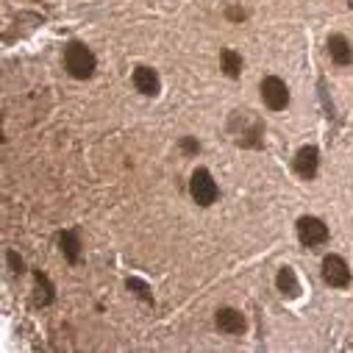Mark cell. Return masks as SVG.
I'll use <instances>...</instances> for the list:
<instances>
[{
	"instance_id": "cell-8",
	"label": "cell",
	"mask_w": 353,
	"mask_h": 353,
	"mask_svg": "<svg viewBox=\"0 0 353 353\" xmlns=\"http://www.w3.org/2000/svg\"><path fill=\"white\" fill-rule=\"evenodd\" d=\"M214 323H217V328H220L223 334H231V336H236V334H242V331H245V314H242V312H236V309H231V306L217 309Z\"/></svg>"
},
{
	"instance_id": "cell-13",
	"label": "cell",
	"mask_w": 353,
	"mask_h": 353,
	"mask_svg": "<svg viewBox=\"0 0 353 353\" xmlns=\"http://www.w3.org/2000/svg\"><path fill=\"white\" fill-rule=\"evenodd\" d=\"M220 64H223V72H225L228 78H239V75H242V56H239L236 50L225 48L223 56H220Z\"/></svg>"
},
{
	"instance_id": "cell-6",
	"label": "cell",
	"mask_w": 353,
	"mask_h": 353,
	"mask_svg": "<svg viewBox=\"0 0 353 353\" xmlns=\"http://www.w3.org/2000/svg\"><path fill=\"white\" fill-rule=\"evenodd\" d=\"M298 239L306 248H317L328 242V225L320 217H301L298 220Z\"/></svg>"
},
{
	"instance_id": "cell-16",
	"label": "cell",
	"mask_w": 353,
	"mask_h": 353,
	"mask_svg": "<svg viewBox=\"0 0 353 353\" xmlns=\"http://www.w3.org/2000/svg\"><path fill=\"white\" fill-rule=\"evenodd\" d=\"M128 290H137V295H139V298H145V301H153V298L148 295V287H145L142 281H137V279H128Z\"/></svg>"
},
{
	"instance_id": "cell-18",
	"label": "cell",
	"mask_w": 353,
	"mask_h": 353,
	"mask_svg": "<svg viewBox=\"0 0 353 353\" xmlns=\"http://www.w3.org/2000/svg\"><path fill=\"white\" fill-rule=\"evenodd\" d=\"M228 20H236L239 23V20H245V12L242 9H228Z\"/></svg>"
},
{
	"instance_id": "cell-17",
	"label": "cell",
	"mask_w": 353,
	"mask_h": 353,
	"mask_svg": "<svg viewBox=\"0 0 353 353\" xmlns=\"http://www.w3.org/2000/svg\"><path fill=\"white\" fill-rule=\"evenodd\" d=\"M9 264H12L14 273H23V270H26V264H23V259L17 256V250H9Z\"/></svg>"
},
{
	"instance_id": "cell-9",
	"label": "cell",
	"mask_w": 353,
	"mask_h": 353,
	"mask_svg": "<svg viewBox=\"0 0 353 353\" xmlns=\"http://www.w3.org/2000/svg\"><path fill=\"white\" fill-rule=\"evenodd\" d=\"M328 56H331L334 64L350 67L353 64V45L342 34H334V37H328Z\"/></svg>"
},
{
	"instance_id": "cell-15",
	"label": "cell",
	"mask_w": 353,
	"mask_h": 353,
	"mask_svg": "<svg viewBox=\"0 0 353 353\" xmlns=\"http://www.w3.org/2000/svg\"><path fill=\"white\" fill-rule=\"evenodd\" d=\"M181 150H184L187 156H195V153L201 150V145H198L192 137H184V139H181Z\"/></svg>"
},
{
	"instance_id": "cell-1",
	"label": "cell",
	"mask_w": 353,
	"mask_h": 353,
	"mask_svg": "<svg viewBox=\"0 0 353 353\" xmlns=\"http://www.w3.org/2000/svg\"><path fill=\"white\" fill-rule=\"evenodd\" d=\"M231 134L236 137V142L242 148H261L264 125L250 112H234V117H231Z\"/></svg>"
},
{
	"instance_id": "cell-5",
	"label": "cell",
	"mask_w": 353,
	"mask_h": 353,
	"mask_svg": "<svg viewBox=\"0 0 353 353\" xmlns=\"http://www.w3.org/2000/svg\"><path fill=\"white\" fill-rule=\"evenodd\" d=\"M323 281L328 287H336V290H345L350 284V268H347V261L336 253L325 256L323 259Z\"/></svg>"
},
{
	"instance_id": "cell-2",
	"label": "cell",
	"mask_w": 353,
	"mask_h": 353,
	"mask_svg": "<svg viewBox=\"0 0 353 353\" xmlns=\"http://www.w3.org/2000/svg\"><path fill=\"white\" fill-rule=\"evenodd\" d=\"M64 64H67V72L72 78H90L98 67L95 61V53L86 48L83 42H70L67 50H64Z\"/></svg>"
},
{
	"instance_id": "cell-7",
	"label": "cell",
	"mask_w": 353,
	"mask_h": 353,
	"mask_svg": "<svg viewBox=\"0 0 353 353\" xmlns=\"http://www.w3.org/2000/svg\"><path fill=\"white\" fill-rule=\"evenodd\" d=\"M317 167H320V150L314 145H303L298 153H295V172L301 179L312 181L317 175Z\"/></svg>"
},
{
	"instance_id": "cell-11",
	"label": "cell",
	"mask_w": 353,
	"mask_h": 353,
	"mask_svg": "<svg viewBox=\"0 0 353 353\" xmlns=\"http://www.w3.org/2000/svg\"><path fill=\"white\" fill-rule=\"evenodd\" d=\"M276 287H279V292H281L284 298H298V295H301V281H298V276H295L292 268H281V270H279Z\"/></svg>"
},
{
	"instance_id": "cell-14",
	"label": "cell",
	"mask_w": 353,
	"mask_h": 353,
	"mask_svg": "<svg viewBox=\"0 0 353 353\" xmlns=\"http://www.w3.org/2000/svg\"><path fill=\"white\" fill-rule=\"evenodd\" d=\"M34 279H37V287H39V295H37V303H39V306H48V303L53 301V287H50V281H48V276H42L39 270L34 273Z\"/></svg>"
},
{
	"instance_id": "cell-4",
	"label": "cell",
	"mask_w": 353,
	"mask_h": 353,
	"mask_svg": "<svg viewBox=\"0 0 353 353\" xmlns=\"http://www.w3.org/2000/svg\"><path fill=\"white\" fill-rule=\"evenodd\" d=\"M261 101L268 103L273 112L287 109V103H290V90H287V83H284L279 75L261 78Z\"/></svg>"
},
{
	"instance_id": "cell-10",
	"label": "cell",
	"mask_w": 353,
	"mask_h": 353,
	"mask_svg": "<svg viewBox=\"0 0 353 353\" xmlns=\"http://www.w3.org/2000/svg\"><path fill=\"white\" fill-rule=\"evenodd\" d=\"M134 86H137V92L153 98V95H159V90H161V81H159L156 70H150V67H137V70H134Z\"/></svg>"
},
{
	"instance_id": "cell-12",
	"label": "cell",
	"mask_w": 353,
	"mask_h": 353,
	"mask_svg": "<svg viewBox=\"0 0 353 353\" xmlns=\"http://www.w3.org/2000/svg\"><path fill=\"white\" fill-rule=\"evenodd\" d=\"M59 245H61V253H64L67 261H78L81 242H78V234L75 231H61L59 234Z\"/></svg>"
},
{
	"instance_id": "cell-3",
	"label": "cell",
	"mask_w": 353,
	"mask_h": 353,
	"mask_svg": "<svg viewBox=\"0 0 353 353\" xmlns=\"http://www.w3.org/2000/svg\"><path fill=\"white\" fill-rule=\"evenodd\" d=\"M190 195L195 198L198 206H212V203L217 201L220 190H217V184H214V179H212L209 170L201 167V170L192 172V179H190Z\"/></svg>"
}]
</instances>
